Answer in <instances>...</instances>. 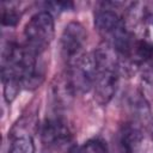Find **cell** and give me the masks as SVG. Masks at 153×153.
<instances>
[{"instance_id": "6", "label": "cell", "mask_w": 153, "mask_h": 153, "mask_svg": "<svg viewBox=\"0 0 153 153\" xmlns=\"http://www.w3.org/2000/svg\"><path fill=\"white\" fill-rule=\"evenodd\" d=\"M143 141L141 128L134 122L122 124L118 131V147L121 153H139Z\"/></svg>"}, {"instance_id": "8", "label": "cell", "mask_w": 153, "mask_h": 153, "mask_svg": "<svg viewBox=\"0 0 153 153\" xmlns=\"http://www.w3.org/2000/svg\"><path fill=\"white\" fill-rule=\"evenodd\" d=\"M69 153H108V146L104 140L93 137L85 141L81 146L72 147Z\"/></svg>"}, {"instance_id": "11", "label": "cell", "mask_w": 153, "mask_h": 153, "mask_svg": "<svg viewBox=\"0 0 153 153\" xmlns=\"http://www.w3.org/2000/svg\"><path fill=\"white\" fill-rule=\"evenodd\" d=\"M47 7H49L50 10L48 12L51 13L53 12H62V11H68L73 8V4L72 2H66V1H53V2H48Z\"/></svg>"}, {"instance_id": "12", "label": "cell", "mask_w": 153, "mask_h": 153, "mask_svg": "<svg viewBox=\"0 0 153 153\" xmlns=\"http://www.w3.org/2000/svg\"><path fill=\"white\" fill-rule=\"evenodd\" d=\"M145 78L147 81H149L151 84H153V62L147 65V68L145 71Z\"/></svg>"}, {"instance_id": "10", "label": "cell", "mask_w": 153, "mask_h": 153, "mask_svg": "<svg viewBox=\"0 0 153 153\" xmlns=\"http://www.w3.org/2000/svg\"><path fill=\"white\" fill-rule=\"evenodd\" d=\"M22 13L10 4H2L1 5V24L4 26L13 27L16 26L20 20Z\"/></svg>"}, {"instance_id": "7", "label": "cell", "mask_w": 153, "mask_h": 153, "mask_svg": "<svg viewBox=\"0 0 153 153\" xmlns=\"http://www.w3.org/2000/svg\"><path fill=\"white\" fill-rule=\"evenodd\" d=\"M133 66L149 65L153 62V42L147 38H134L128 56L124 59Z\"/></svg>"}, {"instance_id": "9", "label": "cell", "mask_w": 153, "mask_h": 153, "mask_svg": "<svg viewBox=\"0 0 153 153\" xmlns=\"http://www.w3.org/2000/svg\"><path fill=\"white\" fill-rule=\"evenodd\" d=\"M8 153H35V143L30 135L22 134L13 137Z\"/></svg>"}, {"instance_id": "1", "label": "cell", "mask_w": 153, "mask_h": 153, "mask_svg": "<svg viewBox=\"0 0 153 153\" xmlns=\"http://www.w3.org/2000/svg\"><path fill=\"white\" fill-rule=\"evenodd\" d=\"M93 55L97 67L93 84L94 100L100 105H106L112 99L117 90L121 59L114 47L108 42L102 43L93 51Z\"/></svg>"}, {"instance_id": "2", "label": "cell", "mask_w": 153, "mask_h": 153, "mask_svg": "<svg viewBox=\"0 0 153 153\" xmlns=\"http://www.w3.org/2000/svg\"><path fill=\"white\" fill-rule=\"evenodd\" d=\"M55 35L54 18L50 12L39 11L35 13L24 27V44L37 54H43L50 45Z\"/></svg>"}, {"instance_id": "5", "label": "cell", "mask_w": 153, "mask_h": 153, "mask_svg": "<svg viewBox=\"0 0 153 153\" xmlns=\"http://www.w3.org/2000/svg\"><path fill=\"white\" fill-rule=\"evenodd\" d=\"M41 137L42 142L49 148L57 151L72 148V130L67 121L59 115L45 118L41 129Z\"/></svg>"}, {"instance_id": "3", "label": "cell", "mask_w": 153, "mask_h": 153, "mask_svg": "<svg viewBox=\"0 0 153 153\" xmlns=\"http://www.w3.org/2000/svg\"><path fill=\"white\" fill-rule=\"evenodd\" d=\"M97 67L93 51L85 53L67 66L66 79L73 92L85 93L93 88Z\"/></svg>"}, {"instance_id": "4", "label": "cell", "mask_w": 153, "mask_h": 153, "mask_svg": "<svg viewBox=\"0 0 153 153\" xmlns=\"http://www.w3.org/2000/svg\"><path fill=\"white\" fill-rule=\"evenodd\" d=\"M87 41V31L79 22H69L60 37V51L66 65H71L82 54Z\"/></svg>"}]
</instances>
